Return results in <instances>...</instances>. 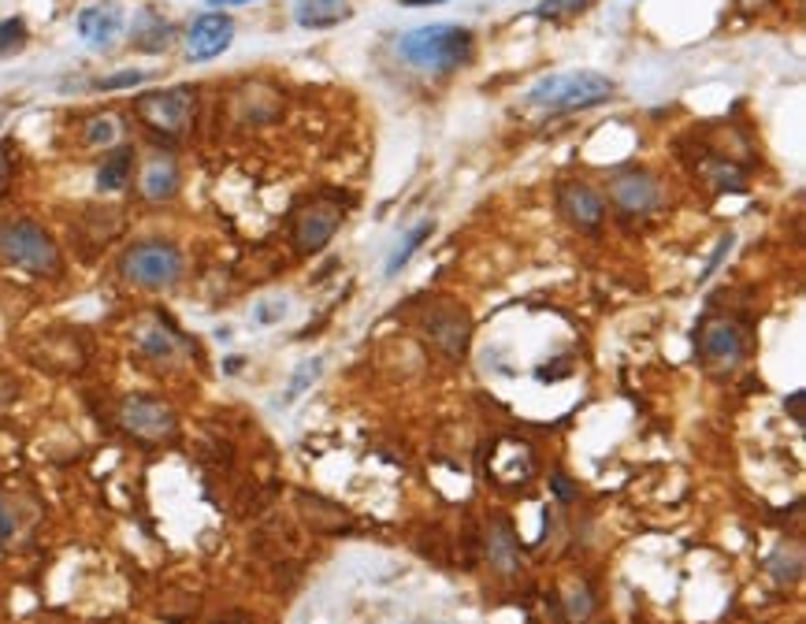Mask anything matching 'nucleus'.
Returning a JSON list of instances; mask_svg holds the SVG:
<instances>
[{
	"label": "nucleus",
	"mask_w": 806,
	"mask_h": 624,
	"mask_svg": "<svg viewBox=\"0 0 806 624\" xmlns=\"http://www.w3.org/2000/svg\"><path fill=\"white\" fill-rule=\"evenodd\" d=\"M398 53L401 60L420 67V71L450 75L472 60V34L465 26H450V23L417 26V31L398 37Z\"/></svg>",
	"instance_id": "obj_1"
},
{
	"label": "nucleus",
	"mask_w": 806,
	"mask_h": 624,
	"mask_svg": "<svg viewBox=\"0 0 806 624\" xmlns=\"http://www.w3.org/2000/svg\"><path fill=\"white\" fill-rule=\"evenodd\" d=\"M617 93L614 78L598 75V71H565V75H546L543 82H536L528 90V104L554 115L565 112H584L595 104L609 101Z\"/></svg>",
	"instance_id": "obj_2"
},
{
	"label": "nucleus",
	"mask_w": 806,
	"mask_h": 624,
	"mask_svg": "<svg viewBox=\"0 0 806 624\" xmlns=\"http://www.w3.org/2000/svg\"><path fill=\"white\" fill-rule=\"evenodd\" d=\"M0 257L31 276H60V249L34 220L0 223Z\"/></svg>",
	"instance_id": "obj_3"
},
{
	"label": "nucleus",
	"mask_w": 806,
	"mask_h": 624,
	"mask_svg": "<svg viewBox=\"0 0 806 624\" xmlns=\"http://www.w3.org/2000/svg\"><path fill=\"white\" fill-rule=\"evenodd\" d=\"M120 276L142 290L175 287L183 279V253L172 242H137V246L123 253Z\"/></svg>",
	"instance_id": "obj_4"
},
{
	"label": "nucleus",
	"mask_w": 806,
	"mask_h": 624,
	"mask_svg": "<svg viewBox=\"0 0 806 624\" xmlns=\"http://www.w3.org/2000/svg\"><path fill=\"white\" fill-rule=\"evenodd\" d=\"M198 112V93L190 86H172V90H156L137 97V115L153 126L156 134H168V138H183L194 123Z\"/></svg>",
	"instance_id": "obj_5"
},
{
	"label": "nucleus",
	"mask_w": 806,
	"mask_h": 624,
	"mask_svg": "<svg viewBox=\"0 0 806 624\" xmlns=\"http://www.w3.org/2000/svg\"><path fill=\"white\" fill-rule=\"evenodd\" d=\"M420 327L431 338V346L439 354H446L450 360H461L468 354V338H472V320L468 312L454 305V301H435L424 316H420Z\"/></svg>",
	"instance_id": "obj_6"
},
{
	"label": "nucleus",
	"mask_w": 806,
	"mask_h": 624,
	"mask_svg": "<svg viewBox=\"0 0 806 624\" xmlns=\"http://www.w3.org/2000/svg\"><path fill=\"white\" fill-rule=\"evenodd\" d=\"M120 424L134 438H145V443H164V438L175 435L172 405L161 402V398H145V394L126 398L123 409H120Z\"/></svg>",
	"instance_id": "obj_7"
},
{
	"label": "nucleus",
	"mask_w": 806,
	"mask_h": 624,
	"mask_svg": "<svg viewBox=\"0 0 806 624\" xmlns=\"http://www.w3.org/2000/svg\"><path fill=\"white\" fill-rule=\"evenodd\" d=\"M743 331L732 320H706L699 331V357L714 376L732 372L743 360Z\"/></svg>",
	"instance_id": "obj_8"
},
{
	"label": "nucleus",
	"mask_w": 806,
	"mask_h": 624,
	"mask_svg": "<svg viewBox=\"0 0 806 624\" xmlns=\"http://www.w3.org/2000/svg\"><path fill=\"white\" fill-rule=\"evenodd\" d=\"M339 231V209L335 204L312 201L309 209H301V216L294 220V249L298 253H320L335 238Z\"/></svg>",
	"instance_id": "obj_9"
},
{
	"label": "nucleus",
	"mask_w": 806,
	"mask_h": 624,
	"mask_svg": "<svg viewBox=\"0 0 806 624\" xmlns=\"http://www.w3.org/2000/svg\"><path fill=\"white\" fill-rule=\"evenodd\" d=\"M609 193H614L617 209L632 212V216H643V212H651V209L662 204V187H658V179L651 171H639V168L617 175Z\"/></svg>",
	"instance_id": "obj_10"
},
{
	"label": "nucleus",
	"mask_w": 806,
	"mask_h": 624,
	"mask_svg": "<svg viewBox=\"0 0 806 624\" xmlns=\"http://www.w3.org/2000/svg\"><path fill=\"white\" fill-rule=\"evenodd\" d=\"M231 42H234V19L209 12V15L194 19L190 34H186V53H190V60H212V56H220Z\"/></svg>",
	"instance_id": "obj_11"
},
{
	"label": "nucleus",
	"mask_w": 806,
	"mask_h": 624,
	"mask_svg": "<svg viewBox=\"0 0 806 624\" xmlns=\"http://www.w3.org/2000/svg\"><path fill=\"white\" fill-rule=\"evenodd\" d=\"M557 204H562V216L579 231H595L606 216L603 198L587 182H565L562 193H557Z\"/></svg>",
	"instance_id": "obj_12"
},
{
	"label": "nucleus",
	"mask_w": 806,
	"mask_h": 624,
	"mask_svg": "<svg viewBox=\"0 0 806 624\" xmlns=\"http://www.w3.org/2000/svg\"><path fill=\"white\" fill-rule=\"evenodd\" d=\"M78 34H82L93 48H108L123 34V8H115V4L82 8V15H78Z\"/></svg>",
	"instance_id": "obj_13"
},
{
	"label": "nucleus",
	"mask_w": 806,
	"mask_h": 624,
	"mask_svg": "<svg viewBox=\"0 0 806 624\" xmlns=\"http://www.w3.org/2000/svg\"><path fill=\"white\" fill-rule=\"evenodd\" d=\"M487 561L498 572H506V577H514L520 569V539L506 516H490L487 521Z\"/></svg>",
	"instance_id": "obj_14"
},
{
	"label": "nucleus",
	"mask_w": 806,
	"mask_h": 624,
	"mask_svg": "<svg viewBox=\"0 0 806 624\" xmlns=\"http://www.w3.org/2000/svg\"><path fill=\"white\" fill-rule=\"evenodd\" d=\"M298 510L305 516V524L317 532H342L350 524V513L339 502L320 499V494H298Z\"/></svg>",
	"instance_id": "obj_15"
},
{
	"label": "nucleus",
	"mask_w": 806,
	"mask_h": 624,
	"mask_svg": "<svg viewBox=\"0 0 806 624\" xmlns=\"http://www.w3.org/2000/svg\"><path fill=\"white\" fill-rule=\"evenodd\" d=\"M179 190V164L172 156H153L142 175V193L150 201H168Z\"/></svg>",
	"instance_id": "obj_16"
},
{
	"label": "nucleus",
	"mask_w": 806,
	"mask_h": 624,
	"mask_svg": "<svg viewBox=\"0 0 806 624\" xmlns=\"http://www.w3.org/2000/svg\"><path fill=\"white\" fill-rule=\"evenodd\" d=\"M294 15H298L301 26L320 31V26H335L342 19H350L353 8H350V0H298Z\"/></svg>",
	"instance_id": "obj_17"
},
{
	"label": "nucleus",
	"mask_w": 806,
	"mask_h": 624,
	"mask_svg": "<svg viewBox=\"0 0 806 624\" xmlns=\"http://www.w3.org/2000/svg\"><path fill=\"white\" fill-rule=\"evenodd\" d=\"M131 171H134V149H131V145H123V149H115L101 164V171H97V187H101L104 193L123 190L126 179H131Z\"/></svg>",
	"instance_id": "obj_18"
},
{
	"label": "nucleus",
	"mask_w": 806,
	"mask_h": 624,
	"mask_svg": "<svg viewBox=\"0 0 806 624\" xmlns=\"http://www.w3.org/2000/svg\"><path fill=\"white\" fill-rule=\"evenodd\" d=\"M431 231H435V223H431V220H420L417 227H412V231L406 234V238L398 242V249L390 253V260H387V276H398V271L409 265L412 253H417V249L431 238Z\"/></svg>",
	"instance_id": "obj_19"
},
{
	"label": "nucleus",
	"mask_w": 806,
	"mask_h": 624,
	"mask_svg": "<svg viewBox=\"0 0 806 624\" xmlns=\"http://www.w3.org/2000/svg\"><path fill=\"white\" fill-rule=\"evenodd\" d=\"M134 42H137V48H145V53H156V48H164V42H168V26H164L153 12H145Z\"/></svg>",
	"instance_id": "obj_20"
},
{
	"label": "nucleus",
	"mask_w": 806,
	"mask_h": 624,
	"mask_svg": "<svg viewBox=\"0 0 806 624\" xmlns=\"http://www.w3.org/2000/svg\"><path fill=\"white\" fill-rule=\"evenodd\" d=\"M120 134H123V126L115 115H93V120L86 123V142L90 145H112Z\"/></svg>",
	"instance_id": "obj_21"
},
{
	"label": "nucleus",
	"mask_w": 806,
	"mask_h": 624,
	"mask_svg": "<svg viewBox=\"0 0 806 624\" xmlns=\"http://www.w3.org/2000/svg\"><path fill=\"white\" fill-rule=\"evenodd\" d=\"M584 8H592V0H539L536 15L539 19H573Z\"/></svg>",
	"instance_id": "obj_22"
},
{
	"label": "nucleus",
	"mask_w": 806,
	"mask_h": 624,
	"mask_svg": "<svg viewBox=\"0 0 806 624\" xmlns=\"http://www.w3.org/2000/svg\"><path fill=\"white\" fill-rule=\"evenodd\" d=\"M137 346H142V354H150V357H172L175 354L172 335H164L161 327L142 331V335H137Z\"/></svg>",
	"instance_id": "obj_23"
},
{
	"label": "nucleus",
	"mask_w": 806,
	"mask_h": 624,
	"mask_svg": "<svg viewBox=\"0 0 806 624\" xmlns=\"http://www.w3.org/2000/svg\"><path fill=\"white\" fill-rule=\"evenodd\" d=\"M23 42H26V23H23V19H4V23H0V53L19 48Z\"/></svg>",
	"instance_id": "obj_24"
},
{
	"label": "nucleus",
	"mask_w": 806,
	"mask_h": 624,
	"mask_svg": "<svg viewBox=\"0 0 806 624\" xmlns=\"http://www.w3.org/2000/svg\"><path fill=\"white\" fill-rule=\"evenodd\" d=\"M317 376H320V360H305V365H298V376H294V379H290V387H287V405H290L294 398H298L301 390L309 387Z\"/></svg>",
	"instance_id": "obj_25"
},
{
	"label": "nucleus",
	"mask_w": 806,
	"mask_h": 624,
	"mask_svg": "<svg viewBox=\"0 0 806 624\" xmlns=\"http://www.w3.org/2000/svg\"><path fill=\"white\" fill-rule=\"evenodd\" d=\"M592 606H595V599H592V588H579L568 594V617L573 621H584V617H592Z\"/></svg>",
	"instance_id": "obj_26"
},
{
	"label": "nucleus",
	"mask_w": 806,
	"mask_h": 624,
	"mask_svg": "<svg viewBox=\"0 0 806 624\" xmlns=\"http://www.w3.org/2000/svg\"><path fill=\"white\" fill-rule=\"evenodd\" d=\"M145 71H120V75H112V78H101L97 82V90H126V86H137V82H145Z\"/></svg>",
	"instance_id": "obj_27"
},
{
	"label": "nucleus",
	"mask_w": 806,
	"mask_h": 624,
	"mask_svg": "<svg viewBox=\"0 0 806 624\" xmlns=\"http://www.w3.org/2000/svg\"><path fill=\"white\" fill-rule=\"evenodd\" d=\"M287 316V301L275 298V301H261L257 305V324H275V320Z\"/></svg>",
	"instance_id": "obj_28"
},
{
	"label": "nucleus",
	"mask_w": 806,
	"mask_h": 624,
	"mask_svg": "<svg viewBox=\"0 0 806 624\" xmlns=\"http://www.w3.org/2000/svg\"><path fill=\"white\" fill-rule=\"evenodd\" d=\"M550 487H554L557 502H573V499H576V487L568 483V476H565V472H554V480H550Z\"/></svg>",
	"instance_id": "obj_29"
},
{
	"label": "nucleus",
	"mask_w": 806,
	"mask_h": 624,
	"mask_svg": "<svg viewBox=\"0 0 806 624\" xmlns=\"http://www.w3.org/2000/svg\"><path fill=\"white\" fill-rule=\"evenodd\" d=\"M732 249V234H725V238L721 242H717V249H714V257H710V265H706V271H703V279L706 276H710V271L717 268V265H721V257H725V253H729Z\"/></svg>",
	"instance_id": "obj_30"
},
{
	"label": "nucleus",
	"mask_w": 806,
	"mask_h": 624,
	"mask_svg": "<svg viewBox=\"0 0 806 624\" xmlns=\"http://www.w3.org/2000/svg\"><path fill=\"white\" fill-rule=\"evenodd\" d=\"M788 409H792V416L803 424V390H795V394L788 398Z\"/></svg>",
	"instance_id": "obj_31"
},
{
	"label": "nucleus",
	"mask_w": 806,
	"mask_h": 624,
	"mask_svg": "<svg viewBox=\"0 0 806 624\" xmlns=\"http://www.w3.org/2000/svg\"><path fill=\"white\" fill-rule=\"evenodd\" d=\"M12 394H15V387L8 383V379H0V405H8V402H12Z\"/></svg>",
	"instance_id": "obj_32"
},
{
	"label": "nucleus",
	"mask_w": 806,
	"mask_h": 624,
	"mask_svg": "<svg viewBox=\"0 0 806 624\" xmlns=\"http://www.w3.org/2000/svg\"><path fill=\"white\" fill-rule=\"evenodd\" d=\"M8 171H12V168H8V156H4V149H0V187L8 182Z\"/></svg>",
	"instance_id": "obj_33"
},
{
	"label": "nucleus",
	"mask_w": 806,
	"mask_h": 624,
	"mask_svg": "<svg viewBox=\"0 0 806 624\" xmlns=\"http://www.w3.org/2000/svg\"><path fill=\"white\" fill-rule=\"evenodd\" d=\"M212 4L216 8H220V4H253V0H212Z\"/></svg>",
	"instance_id": "obj_34"
},
{
	"label": "nucleus",
	"mask_w": 806,
	"mask_h": 624,
	"mask_svg": "<svg viewBox=\"0 0 806 624\" xmlns=\"http://www.w3.org/2000/svg\"><path fill=\"white\" fill-rule=\"evenodd\" d=\"M401 4H442V0H401Z\"/></svg>",
	"instance_id": "obj_35"
},
{
	"label": "nucleus",
	"mask_w": 806,
	"mask_h": 624,
	"mask_svg": "<svg viewBox=\"0 0 806 624\" xmlns=\"http://www.w3.org/2000/svg\"><path fill=\"white\" fill-rule=\"evenodd\" d=\"M223 624H231V621H223Z\"/></svg>",
	"instance_id": "obj_36"
}]
</instances>
